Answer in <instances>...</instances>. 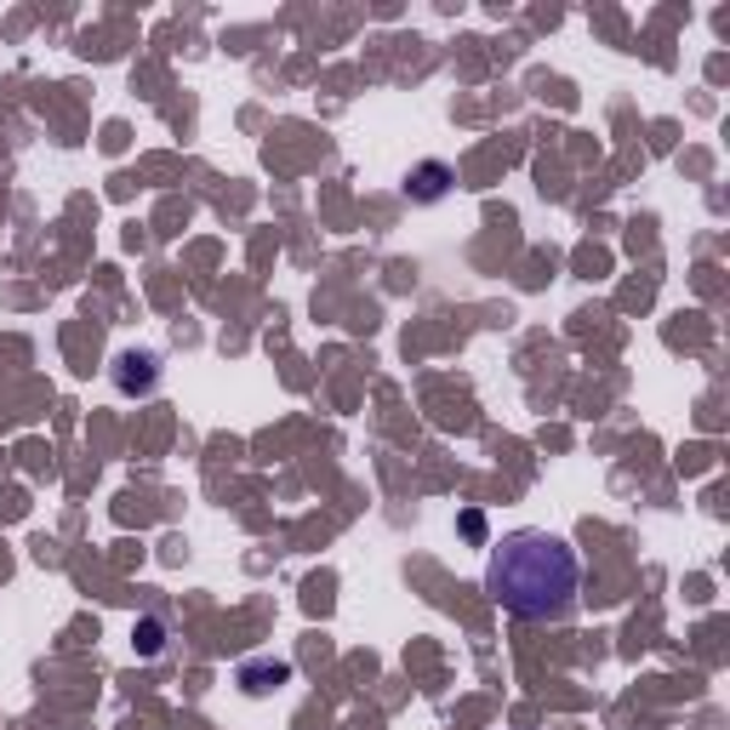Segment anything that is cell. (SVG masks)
I'll return each instance as SVG.
<instances>
[{
    "mask_svg": "<svg viewBox=\"0 0 730 730\" xmlns=\"http://www.w3.org/2000/svg\"><path fill=\"white\" fill-rule=\"evenodd\" d=\"M576 588H583V565L576 548L554 531H508L491 548L485 565V594L525 623H565L576 610Z\"/></svg>",
    "mask_w": 730,
    "mask_h": 730,
    "instance_id": "cell-1",
    "label": "cell"
},
{
    "mask_svg": "<svg viewBox=\"0 0 730 730\" xmlns=\"http://www.w3.org/2000/svg\"><path fill=\"white\" fill-rule=\"evenodd\" d=\"M161 382V360L148 349H126L121 360H114V389L121 394H148Z\"/></svg>",
    "mask_w": 730,
    "mask_h": 730,
    "instance_id": "cell-2",
    "label": "cell"
},
{
    "mask_svg": "<svg viewBox=\"0 0 730 730\" xmlns=\"http://www.w3.org/2000/svg\"><path fill=\"white\" fill-rule=\"evenodd\" d=\"M445 188H451V166H445V161H422V166L405 177V195H411V201H440Z\"/></svg>",
    "mask_w": 730,
    "mask_h": 730,
    "instance_id": "cell-3",
    "label": "cell"
},
{
    "mask_svg": "<svg viewBox=\"0 0 730 730\" xmlns=\"http://www.w3.org/2000/svg\"><path fill=\"white\" fill-rule=\"evenodd\" d=\"M286 679H291L286 662H246V668H240V685L251 690V697H268V690H280Z\"/></svg>",
    "mask_w": 730,
    "mask_h": 730,
    "instance_id": "cell-4",
    "label": "cell"
},
{
    "mask_svg": "<svg viewBox=\"0 0 730 730\" xmlns=\"http://www.w3.org/2000/svg\"><path fill=\"white\" fill-rule=\"evenodd\" d=\"M137 650H143V657H161V645H166V628L155 623V617H148V623H137Z\"/></svg>",
    "mask_w": 730,
    "mask_h": 730,
    "instance_id": "cell-5",
    "label": "cell"
}]
</instances>
